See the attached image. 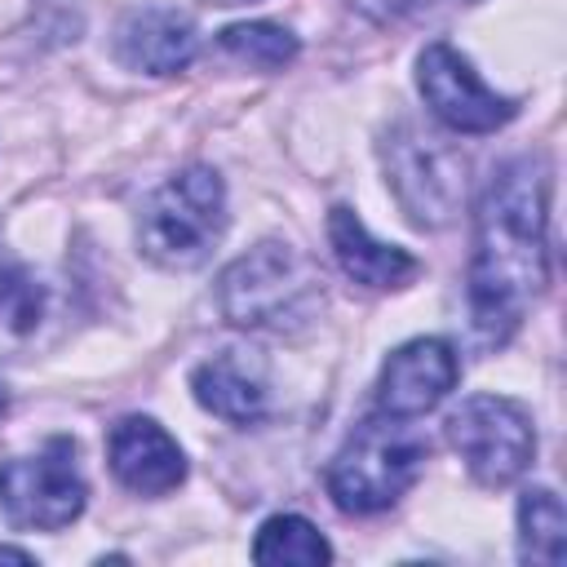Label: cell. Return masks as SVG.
Here are the masks:
<instances>
[{"label":"cell","mask_w":567,"mask_h":567,"mask_svg":"<svg viewBox=\"0 0 567 567\" xmlns=\"http://www.w3.org/2000/svg\"><path fill=\"white\" fill-rule=\"evenodd\" d=\"M549 164L540 155L505 159L474 213L470 319L487 346H501L523 323L527 306L549 284Z\"/></svg>","instance_id":"1"},{"label":"cell","mask_w":567,"mask_h":567,"mask_svg":"<svg viewBox=\"0 0 567 567\" xmlns=\"http://www.w3.org/2000/svg\"><path fill=\"white\" fill-rule=\"evenodd\" d=\"M430 443L403 425L399 416H368L350 430V439L328 461V496L346 514H381L403 501V492L421 478Z\"/></svg>","instance_id":"2"},{"label":"cell","mask_w":567,"mask_h":567,"mask_svg":"<svg viewBox=\"0 0 567 567\" xmlns=\"http://www.w3.org/2000/svg\"><path fill=\"white\" fill-rule=\"evenodd\" d=\"M221 230H226V186L208 164H190L173 173L142 204L137 217V244L164 270L199 266L221 239Z\"/></svg>","instance_id":"3"},{"label":"cell","mask_w":567,"mask_h":567,"mask_svg":"<svg viewBox=\"0 0 567 567\" xmlns=\"http://www.w3.org/2000/svg\"><path fill=\"white\" fill-rule=\"evenodd\" d=\"M323 301L319 270L292 244L266 239L226 266L217 284V306L239 328H284L310 319Z\"/></svg>","instance_id":"4"},{"label":"cell","mask_w":567,"mask_h":567,"mask_svg":"<svg viewBox=\"0 0 567 567\" xmlns=\"http://www.w3.org/2000/svg\"><path fill=\"white\" fill-rule=\"evenodd\" d=\"M84 501L89 487L66 434H53L44 447L0 465V509L13 527L62 532L84 514Z\"/></svg>","instance_id":"5"},{"label":"cell","mask_w":567,"mask_h":567,"mask_svg":"<svg viewBox=\"0 0 567 567\" xmlns=\"http://www.w3.org/2000/svg\"><path fill=\"white\" fill-rule=\"evenodd\" d=\"M447 443L465 461L470 478L483 487H505L514 483L532 456H536V430L523 403L505 394H470L461 399L456 412L443 421Z\"/></svg>","instance_id":"6"},{"label":"cell","mask_w":567,"mask_h":567,"mask_svg":"<svg viewBox=\"0 0 567 567\" xmlns=\"http://www.w3.org/2000/svg\"><path fill=\"white\" fill-rule=\"evenodd\" d=\"M381 151L390 186L416 226H443L456 217V204L465 195V164L456 151L412 124L394 128Z\"/></svg>","instance_id":"7"},{"label":"cell","mask_w":567,"mask_h":567,"mask_svg":"<svg viewBox=\"0 0 567 567\" xmlns=\"http://www.w3.org/2000/svg\"><path fill=\"white\" fill-rule=\"evenodd\" d=\"M416 89L434 120H443L452 133H496L518 111L514 97L487 89L478 71L443 40L425 44V53L416 58Z\"/></svg>","instance_id":"8"},{"label":"cell","mask_w":567,"mask_h":567,"mask_svg":"<svg viewBox=\"0 0 567 567\" xmlns=\"http://www.w3.org/2000/svg\"><path fill=\"white\" fill-rule=\"evenodd\" d=\"M461 381V359L443 337H416L390 350L377 377V412L412 421L439 408Z\"/></svg>","instance_id":"9"},{"label":"cell","mask_w":567,"mask_h":567,"mask_svg":"<svg viewBox=\"0 0 567 567\" xmlns=\"http://www.w3.org/2000/svg\"><path fill=\"white\" fill-rule=\"evenodd\" d=\"M111 474L137 496H168L186 483V452L151 416H120L106 434Z\"/></svg>","instance_id":"10"},{"label":"cell","mask_w":567,"mask_h":567,"mask_svg":"<svg viewBox=\"0 0 567 567\" xmlns=\"http://www.w3.org/2000/svg\"><path fill=\"white\" fill-rule=\"evenodd\" d=\"M195 49H199V31L177 9H137L115 31V58L128 71H146V75H177L182 66H190Z\"/></svg>","instance_id":"11"},{"label":"cell","mask_w":567,"mask_h":567,"mask_svg":"<svg viewBox=\"0 0 567 567\" xmlns=\"http://www.w3.org/2000/svg\"><path fill=\"white\" fill-rule=\"evenodd\" d=\"M190 390L199 399V408H208L221 421L248 425L266 412L270 385H266V363L257 350H221L213 359H204L190 372Z\"/></svg>","instance_id":"12"},{"label":"cell","mask_w":567,"mask_h":567,"mask_svg":"<svg viewBox=\"0 0 567 567\" xmlns=\"http://www.w3.org/2000/svg\"><path fill=\"white\" fill-rule=\"evenodd\" d=\"M328 239H332V252H337V266L363 284V288H377V292H394V288H408L416 275H421V261L394 244H381L368 235V226L354 217V208L337 204L328 213Z\"/></svg>","instance_id":"13"},{"label":"cell","mask_w":567,"mask_h":567,"mask_svg":"<svg viewBox=\"0 0 567 567\" xmlns=\"http://www.w3.org/2000/svg\"><path fill=\"white\" fill-rule=\"evenodd\" d=\"M567 554V514L554 487H527L518 496V558L558 567Z\"/></svg>","instance_id":"14"},{"label":"cell","mask_w":567,"mask_h":567,"mask_svg":"<svg viewBox=\"0 0 567 567\" xmlns=\"http://www.w3.org/2000/svg\"><path fill=\"white\" fill-rule=\"evenodd\" d=\"M332 558V545L319 536V527L301 514H275L257 527L252 536V563L261 567H284V563H297V567H319Z\"/></svg>","instance_id":"15"},{"label":"cell","mask_w":567,"mask_h":567,"mask_svg":"<svg viewBox=\"0 0 567 567\" xmlns=\"http://www.w3.org/2000/svg\"><path fill=\"white\" fill-rule=\"evenodd\" d=\"M221 49H226L230 58L257 66V71H279V66H288V62L297 58L301 44H297V35H292L288 27H279V22H235V27L221 31Z\"/></svg>","instance_id":"16"},{"label":"cell","mask_w":567,"mask_h":567,"mask_svg":"<svg viewBox=\"0 0 567 567\" xmlns=\"http://www.w3.org/2000/svg\"><path fill=\"white\" fill-rule=\"evenodd\" d=\"M40 315L44 288L18 261H0V337H31Z\"/></svg>","instance_id":"17"},{"label":"cell","mask_w":567,"mask_h":567,"mask_svg":"<svg viewBox=\"0 0 567 567\" xmlns=\"http://www.w3.org/2000/svg\"><path fill=\"white\" fill-rule=\"evenodd\" d=\"M443 4H470V0H394V9H408V13H434Z\"/></svg>","instance_id":"18"},{"label":"cell","mask_w":567,"mask_h":567,"mask_svg":"<svg viewBox=\"0 0 567 567\" xmlns=\"http://www.w3.org/2000/svg\"><path fill=\"white\" fill-rule=\"evenodd\" d=\"M0 563H35L27 549H13V545H0Z\"/></svg>","instance_id":"19"},{"label":"cell","mask_w":567,"mask_h":567,"mask_svg":"<svg viewBox=\"0 0 567 567\" xmlns=\"http://www.w3.org/2000/svg\"><path fill=\"white\" fill-rule=\"evenodd\" d=\"M208 4H248V0H208Z\"/></svg>","instance_id":"20"},{"label":"cell","mask_w":567,"mask_h":567,"mask_svg":"<svg viewBox=\"0 0 567 567\" xmlns=\"http://www.w3.org/2000/svg\"><path fill=\"white\" fill-rule=\"evenodd\" d=\"M0 412H4V390H0Z\"/></svg>","instance_id":"21"}]
</instances>
